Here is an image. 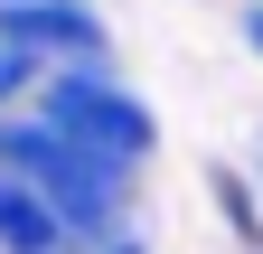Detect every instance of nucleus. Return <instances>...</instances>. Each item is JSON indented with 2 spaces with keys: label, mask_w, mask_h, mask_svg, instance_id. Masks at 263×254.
<instances>
[{
  "label": "nucleus",
  "mask_w": 263,
  "mask_h": 254,
  "mask_svg": "<svg viewBox=\"0 0 263 254\" xmlns=\"http://www.w3.org/2000/svg\"><path fill=\"white\" fill-rule=\"evenodd\" d=\"M94 254H151V245L132 235V226H122V235H104V245H94Z\"/></svg>",
  "instance_id": "nucleus-8"
},
{
  "label": "nucleus",
  "mask_w": 263,
  "mask_h": 254,
  "mask_svg": "<svg viewBox=\"0 0 263 254\" xmlns=\"http://www.w3.org/2000/svg\"><path fill=\"white\" fill-rule=\"evenodd\" d=\"M0 38L47 66H113V38L85 0H19V10H0Z\"/></svg>",
  "instance_id": "nucleus-3"
},
{
  "label": "nucleus",
  "mask_w": 263,
  "mask_h": 254,
  "mask_svg": "<svg viewBox=\"0 0 263 254\" xmlns=\"http://www.w3.org/2000/svg\"><path fill=\"white\" fill-rule=\"evenodd\" d=\"M0 10H19V0H0Z\"/></svg>",
  "instance_id": "nucleus-9"
},
{
  "label": "nucleus",
  "mask_w": 263,
  "mask_h": 254,
  "mask_svg": "<svg viewBox=\"0 0 263 254\" xmlns=\"http://www.w3.org/2000/svg\"><path fill=\"white\" fill-rule=\"evenodd\" d=\"M66 245H76L66 216H57L19 170H0V254H66Z\"/></svg>",
  "instance_id": "nucleus-4"
},
{
  "label": "nucleus",
  "mask_w": 263,
  "mask_h": 254,
  "mask_svg": "<svg viewBox=\"0 0 263 254\" xmlns=\"http://www.w3.org/2000/svg\"><path fill=\"white\" fill-rule=\"evenodd\" d=\"M207 188H216V207H226V226H235L245 245H263V207H254V188H245L235 170H207Z\"/></svg>",
  "instance_id": "nucleus-6"
},
{
  "label": "nucleus",
  "mask_w": 263,
  "mask_h": 254,
  "mask_svg": "<svg viewBox=\"0 0 263 254\" xmlns=\"http://www.w3.org/2000/svg\"><path fill=\"white\" fill-rule=\"evenodd\" d=\"M47 57H28V47H10V38H0V104H19V94H28V104H38V94H47Z\"/></svg>",
  "instance_id": "nucleus-5"
},
{
  "label": "nucleus",
  "mask_w": 263,
  "mask_h": 254,
  "mask_svg": "<svg viewBox=\"0 0 263 254\" xmlns=\"http://www.w3.org/2000/svg\"><path fill=\"white\" fill-rule=\"evenodd\" d=\"M235 28H245V47L263 57V0H245V19H235Z\"/></svg>",
  "instance_id": "nucleus-7"
},
{
  "label": "nucleus",
  "mask_w": 263,
  "mask_h": 254,
  "mask_svg": "<svg viewBox=\"0 0 263 254\" xmlns=\"http://www.w3.org/2000/svg\"><path fill=\"white\" fill-rule=\"evenodd\" d=\"M0 170H19V179L66 216V235H85V245L122 235V216H132V170L94 160V151L66 141L47 113H0Z\"/></svg>",
  "instance_id": "nucleus-1"
},
{
  "label": "nucleus",
  "mask_w": 263,
  "mask_h": 254,
  "mask_svg": "<svg viewBox=\"0 0 263 254\" xmlns=\"http://www.w3.org/2000/svg\"><path fill=\"white\" fill-rule=\"evenodd\" d=\"M254 160H263V141H254Z\"/></svg>",
  "instance_id": "nucleus-10"
},
{
  "label": "nucleus",
  "mask_w": 263,
  "mask_h": 254,
  "mask_svg": "<svg viewBox=\"0 0 263 254\" xmlns=\"http://www.w3.org/2000/svg\"><path fill=\"white\" fill-rule=\"evenodd\" d=\"M28 113H47L66 141H85L94 160H113V170H141L151 151H160V122H151V104L132 94L113 66H57L47 76V94Z\"/></svg>",
  "instance_id": "nucleus-2"
}]
</instances>
